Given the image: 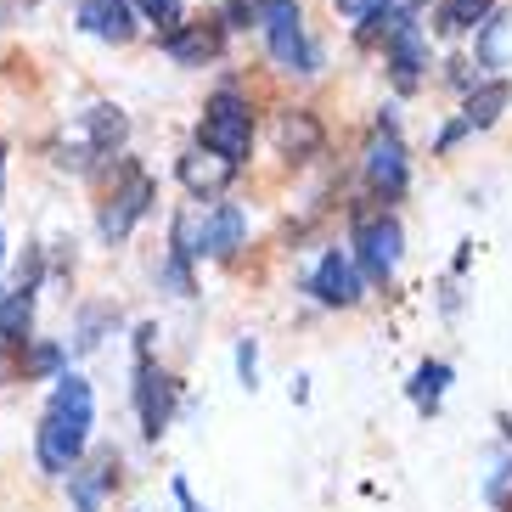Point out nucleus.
Segmentation results:
<instances>
[{
  "instance_id": "nucleus-1",
  "label": "nucleus",
  "mask_w": 512,
  "mask_h": 512,
  "mask_svg": "<svg viewBox=\"0 0 512 512\" xmlns=\"http://www.w3.org/2000/svg\"><path fill=\"white\" fill-rule=\"evenodd\" d=\"M91 422H96V394L85 377H57V394H51L46 417H40V434H34V451H40V467L46 473H68L91 439Z\"/></svg>"
},
{
  "instance_id": "nucleus-2",
  "label": "nucleus",
  "mask_w": 512,
  "mask_h": 512,
  "mask_svg": "<svg viewBox=\"0 0 512 512\" xmlns=\"http://www.w3.org/2000/svg\"><path fill=\"white\" fill-rule=\"evenodd\" d=\"M197 147L220 152V158H231L242 169V158L254 147V107L237 91H214L209 107H203V124H197Z\"/></svg>"
},
{
  "instance_id": "nucleus-3",
  "label": "nucleus",
  "mask_w": 512,
  "mask_h": 512,
  "mask_svg": "<svg viewBox=\"0 0 512 512\" xmlns=\"http://www.w3.org/2000/svg\"><path fill=\"white\" fill-rule=\"evenodd\" d=\"M259 23H265V40H271L276 68H287V74H316L321 51L304 40L299 0H259Z\"/></svg>"
},
{
  "instance_id": "nucleus-4",
  "label": "nucleus",
  "mask_w": 512,
  "mask_h": 512,
  "mask_svg": "<svg viewBox=\"0 0 512 512\" xmlns=\"http://www.w3.org/2000/svg\"><path fill=\"white\" fill-rule=\"evenodd\" d=\"M119 192L107 197V209H102V237L107 242H119V237H130V226H136L141 214H147V203H152V175L141 164H130L124 158L119 164Z\"/></svg>"
},
{
  "instance_id": "nucleus-5",
  "label": "nucleus",
  "mask_w": 512,
  "mask_h": 512,
  "mask_svg": "<svg viewBox=\"0 0 512 512\" xmlns=\"http://www.w3.org/2000/svg\"><path fill=\"white\" fill-rule=\"evenodd\" d=\"M355 248H361V265L372 282H389L394 265H400V220L394 214H361L355 220Z\"/></svg>"
},
{
  "instance_id": "nucleus-6",
  "label": "nucleus",
  "mask_w": 512,
  "mask_h": 512,
  "mask_svg": "<svg viewBox=\"0 0 512 512\" xmlns=\"http://www.w3.org/2000/svg\"><path fill=\"white\" fill-rule=\"evenodd\" d=\"M366 181H372L377 197H400L411 186V164H406V147L394 130H377L372 147H366Z\"/></svg>"
},
{
  "instance_id": "nucleus-7",
  "label": "nucleus",
  "mask_w": 512,
  "mask_h": 512,
  "mask_svg": "<svg viewBox=\"0 0 512 512\" xmlns=\"http://www.w3.org/2000/svg\"><path fill=\"white\" fill-rule=\"evenodd\" d=\"M85 147H74V158H62V164H74V169H91V158H113V152L124 147V136H130V124H124V113L119 107H91L85 113Z\"/></svg>"
},
{
  "instance_id": "nucleus-8",
  "label": "nucleus",
  "mask_w": 512,
  "mask_h": 512,
  "mask_svg": "<svg viewBox=\"0 0 512 512\" xmlns=\"http://www.w3.org/2000/svg\"><path fill=\"white\" fill-rule=\"evenodd\" d=\"M242 231H248V214L237 203H220L214 214H203V226H197V248L192 254H209V259H231L242 248Z\"/></svg>"
},
{
  "instance_id": "nucleus-9",
  "label": "nucleus",
  "mask_w": 512,
  "mask_h": 512,
  "mask_svg": "<svg viewBox=\"0 0 512 512\" xmlns=\"http://www.w3.org/2000/svg\"><path fill=\"white\" fill-rule=\"evenodd\" d=\"M79 29L107 40V46H124L136 34V0H85L79 6Z\"/></svg>"
},
{
  "instance_id": "nucleus-10",
  "label": "nucleus",
  "mask_w": 512,
  "mask_h": 512,
  "mask_svg": "<svg viewBox=\"0 0 512 512\" xmlns=\"http://www.w3.org/2000/svg\"><path fill=\"white\" fill-rule=\"evenodd\" d=\"M389 68H394V85L400 91H417L422 85V68H428V40H422V29L417 23H394V34H389Z\"/></svg>"
},
{
  "instance_id": "nucleus-11",
  "label": "nucleus",
  "mask_w": 512,
  "mask_h": 512,
  "mask_svg": "<svg viewBox=\"0 0 512 512\" xmlns=\"http://www.w3.org/2000/svg\"><path fill=\"white\" fill-rule=\"evenodd\" d=\"M231 181H237V164H231V158H220V152L197 147V152H186V158H181V186L192 197H220Z\"/></svg>"
},
{
  "instance_id": "nucleus-12",
  "label": "nucleus",
  "mask_w": 512,
  "mask_h": 512,
  "mask_svg": "<svg viewBox=\"0 0 512 512\" xmlns=\"http://www.w3.org/2000/svg\"><path fill=\"white\" fill-rule=\"evenodd\" d=\"M310 293H316L321 304H332V310H349V304L361 299V282H355V265H349L338 248H332L327 259H321L316 271H310Z\"/></svg>"
},
{
  "instance_id": "nucleus-13",
  "label": "nucleus",
  "mask_w": 512,
  "mask_h": 512,
  "mask_svg": "<svg viewBox=\"0 0 512 512\" xmlns=\"http://www.w3.org/2000/svg\"><path fill=\"white\" fill-rule=\"evenodd\" d=\"M136 400H141V428L147 439H158L169 428V411H175V383L164 372H152V361L141 355V383H136Z\"/></svg>"
},
{
  "instance_id": "nucleus-14",
  "label": "nucleus",
  "mask_w": 512,
  "mask_h": 512,
  "mask_svg": "<svg viewBox=\"0 0 512 512\" xmlns=\"http://www.w3.org/2000/svg\"><path fill=\"white\" fill-rule=\"evenodd\" d=\"M220 40H226V29H220V23H175V29H164V51L175 62H209L214 51H220Z\"/></svg>"
},
{
  "instance_id": "nucleus-15",
  "label": "nucleus",
  "mask_w": 512,
  "mask_h": 512,
  "mask_svg": "<svg viewBox=\"0 0 512 512\" xmlns=\"http://www.w3.org/2000/svg\"><path fill=\"white\" fill-rule=\"evenodd\" d=\"M321 119L316 113H282V119H276V147H282V158H293V164H310V158H316L321 152Z\"/></svg>"
},
{
  "instance_id": "nucleus-16",
  "label": "nucleus",
  "mask_w": 512,
  "mask_h": 512,
  "mask_svg": "<svg viewBox=\"0 0 512 512\" xmlns=\"http://www.w3.org/2000/svg\"><path fill=\"white\" fill-rule=\"evenodd\" d=\"M113 451H102V456H91V467H68V490H74V507L79 512H96L102 507V496H107V484H113Z\"/></svg>"
},
{
  "instance_id": "nucleus-17",
  "label": "nucleus",
  "mask_w": 512,
  "mask_h": 512,
  "mask_svg": "<svg viewBox=\"0 0 512 512\" xmlns=\"http://www.w3.org/2000/svg\"><path fill=\"white\" fill-rule=\"evenodd\" d=\"M507 107H512V85H507V79H484V85H473V91H467L462 124H467V130H490Z\"/></svg>"
},
{
  "instance_id": "nucleus-18",
  "label": "nucleus",
  "mask_w": 512,
  "mask_h": 512,
  "mask_svg": "<svg viewBox=\"0 0 512 512\" xmlns=\"http://www.w3.org/2000/svg\"><path fill=\"white\" fill-rule=\"evenodd\" d=\"M29 327H34V287L17 282L0 299V344H29Z\"/></svg>"
},
{
  "instance_id": "nucleus-19",
  "label": "nucleus",
  "mask_w": 512,
  "mask_h": 512,
  "mask_svg": "<svg viewBox=\"0 0 512 512\" xmlns=\"http://www.w3.org/2000/svg\"><path fill=\"white\" fill-rule=\"evenodd\" d=\"M445 383H451V366H445V361L417 366V377H411V400H417L422 411H434V406H439V394H445Z\"/></svg>"
},
{
  "instance_id": "nucleus-20",
  "label": "nucleus",
  "mask_w": 512,
  "mask_h": 512,
  "mask_svg": "<svg viewBox=\"0 0 512 512\" xmlns=\"http://www.w3.org/2000/svg\"><path fill=\"white\" fill-rule=\"evenodd\" d=\"M490 6H496V0H451V6H439V23H434V29H439V34L473 29V23H479L484 12H490Z\"/></svg>"
},
{
  "instance_id": "nucleus-21",
  "label": "nucleus",
  "mask_w": 512,
  "mask_h": 512,
  "mask_svg": "<svg viewBox=\"0 0 512 512\" xmlns=\"http://www.w3.org/2000/svg\"><path fill=\"white\" fill-rule=\"evenodd\" d=\"M479 62L484 68H501V62H507V17H490V23H484V34H479Z\"/></svg>"
},
{
  "instance_id": "nucleus-22",
  "label": "nucleus",
  "mask_w": 512,
  "mask_h": 512,
  "mask_svg": "<svg viewBox=\"0 0 512 512\" xmlns=\"http://www.w3.org/2000/svg\"><path fill=\"white\" fill-rule=\"evenodd\" d=\"M136 12L147 17V23H158V29H175L181 23V0H136Z\"/></svg>"
},
{
  "instance_id": "nucleus-23",
  "label": "nucleus",
  "mask_w": 512,
  "mask_h": 512,
  "mask_svg": "<svg viewBox=\"0 0 512 512\" xmlns=\"http://www.w3.org/2000/svg\"><path fill=\"white\" fill-rule=\"evenodd\" d=\"M248 23H259V0H231L220 12V29H248Z\"/></svg>"
},
{
  "instance_id": "nucleus-24",
  "label": "nucleus",
  "mask_w": 512,
  "mask_h": 512,
  "mask_svg": "<svg viewBox=\"0 0 512 512\" xmlns=\"http://www.w3.org/2000/svg\"><path fill=\"white\" fill-rule=\"evenodd\" d=\"M164 282L175 287L181 299L192 293V276H186V248H181V242H175V254H169V265H164Z\"/></svg>"
},
{
  "instance_id": "nucleus-25",
  "label": "nucleus",
  "mask_w": 512,
  "mask_h": 512,
  "mask_svg": "<svg viewBox=\"0 0 512 512\" xmlns=\"http://www.w3.org/2000/svg\"><path fill=\"white\" fill-rule=\"evenodd\" d=\"M383 6H389V0H338V12L355 17V23H361V17H372V12H383Z\"/></svg>"
},
{
  "instance_id": "nucleus-26",
  "label": "nucleus",
  "mask_w": 512,
  "mask_h": 512,
  "mask_svg": "<svg viewBox=\"0 0 512 512\" xmlns=\"http://www.w3.org/2000/svg\"><path fill=\"white\" fill-rule=\"evenodd\" d=\"M29 366H34V372H57V366H62V349H57V344H40Z\"/></svg>"
},
{
  "instance_id": "nucleus-27",
  "label": "nucleus",
  "mask_w": 512,
  "mask_h": 512,
  "mask_svg": "<svg viewBox=\"0 0 512 512\" xmlns=\"http://www.w3.org/2000/svg\"><path fill=\"white\" fill-rule=\"evenodd\" d=\"M237 366H242V383H254V344L237 349Z\"/></svg>"
},
{
  "instance_id": "nucleus-28",
  "label": "nucleus",
  "mask_w": 512,
  "mask_h": 512,
  "mask_svg": "<svg viewBox=\"0 0 512 512\" xmlns=\"http://www.w3.org/2000/svg\"><path fill=\"white\" fill-rule=\"evenodd\" d=\"M175 501H181V512H197V501H192V490H186V484H175Z\"/></svg>"
},
{
  "instance_id": "nucleus-29",
  "label": "nucleus",
  "mask_w": 512,
  "mask_h": 512,
  "mask_svg": "<svg viewBox=\"0 0 512 512\" xmlns=\"http://www.w3.org/2000/svg\"><path fill=\"white\" fill-rule=\"evenodd\" d=\"M0 175H6V152H0Z\"/></svg>"
},
{
  "instance_id": "nucleus-30",
  "label": "nucleus",
  "mask_w": 512,
  "mask_h": 512,
  "mask_svg": "<svg viewBox=\"0 0 512 512\" xmlns=\"http://www.w3.org/2000/svg\"><path fill=\"white\" fill-rule=\"evenodd\" d=\"M0 259H6V237H0Z\"/></svg>"
},
{
  "instance_id": "nucleus-31",
  "label": "nucleus",
  "mask_w": 512,
  "mask_h": 512,
  "mask_svg": "<svg viewBox=\"0 0 512 512\" xmlns=\"http://www.w3.org/2000/svg\"><path fill=\"white\" fill-rule=\"evenodd\" d=\"M0 299H6V293H0Z\"/></svg>"
}]
</instances>
